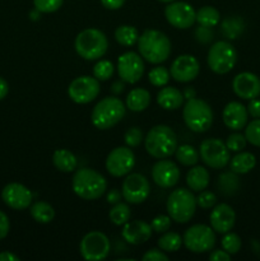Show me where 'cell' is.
Listing matches in <instances>:
<instances>
[{"mask_svg": "<svg viewBox=\"0 0 260 261\" xmlns=\"http://www.w3.org/2000/svg\"><path fill=\"white\" fill-rule=\"evenodd\" d=\"M99 81L94 76L81 75L74 79L68 88L69 98L78 105H87L94 101L99 94Z\"/></svg>", "mask_w": 260, "mask_h": 261, "instance_id": "7c38bea8", "label": "cell"}, {"mask_svg": "<svg viewBox=\"0 0 260 261\" xmlns=\"http://www.w3.org/2000/svg\"><path fill=\"white\" fill-rule=\"evenodd\" d=\"M145 150L153 158H168L177 148L176 133L167 125H155L148 132L144 139Z\"/></svg>", "mask_w": 260, "mask_h": 261, "instance_id": "3957f363", "label": "cell"}, {"mask_svg": "<svg viewBox=\"0 0 260 261\" xmlns=\"http://www.w3.org/2000/svg\"><path fill=\"white\" fill-rule=\"evenodd\" d=\"M247 116H249V112H247L246 107L236 101L227 103L222 112L224 125L235 132H239L246 126Z\"/></svg>", "mask_w": 260, "mask_h": 261, "instance_id": "603a6c76", "label": "cell"}, {"mask_svg": "<svg viewBox=\"0 0 260 261\" xmlns=\"http://www.w3.org/2000/svg\"><path fill=\"white\" fill-rule=\"evenodd\" d=\"M183 117L186 126L194 133H205L213 124V111L208 102L200 98L186 101L183 109Z\"/></svg>", "mask_w": 260, "mask_h": 261, "instance_id": "8992f818", "label": "cell"}, {"mask_svg": "<svg viewBox=\"0 0 260 261\" xmlns=\"http://www.w3.org/2000/svg\"><path fill=\"white\" fill-rule=\"evenodd\" d=\"M209 180H211V176H209L208 170L201 166H193L186 175V184L189 189L195 193L205 190L209 185Z\"/></svg>", "mask_w": 260, "mask_h": 261, "instance_id": "d4e9b609", "label": "cell"}, {"mask_svg": "<svg viewBox=\"0 0 260 261\" xmlns=\"http://www.w3.org/2000/svg\"><path fill=\"white\" fill-rule=\"evenodd\" d=\"M196 198L190 189H176L168 195L166 209L171 219L177 223H188L196 211Z\"/></svg>", "mask_w": 260, "mask_h": 261, "instance_id": "52a82bcc", "label": "cell"}, {"mask_svg": "<svg viewBox=\"0 0 260 261\" xmlns=\"http://www.w3.org/2000/svg\"><path fill=\"white\" fill-rule=\"evenodd\" d=\"M124 142L125 144L129 148H137L143 142V132L139 127L134 126L130 127L124 135Z\"/></svg>", "mask_w": 260, "mask_h": 261, "instance_id": "7bdbcfd3", "label": "cell"}, {"mask_svg": "<svg viewBox=\"0 0 260 261\" xmlns=\"http://www.w3.org/2000/svg\"><path fill=\"white\" fill-rule=\"evenodd\" d=\"M130 216H132V212H130L129 205L125 203H121V201L115 204L109 213L110 221H111L115 226H124L126 222H129Z\"/></svg>", "mask_w": 260, "mask_h": 261, "instance_id": "e575fe53", "label": "cell"}, {"mask_svg": "<svg viewBox=\"0 0 260 261\" xmlns=\"http://www.w3.org/2000/svg\"><path fill=\"white\" fill-rule=\"evenodd\" d=\"M199 154H200L201 161L208 167L214 168V170L224 168L231 160L229 149L227 148L226 143L217 138H209V139L203 140L200 148H199Z\"/></svg>", "mask_w": 260, "mask_h": 261, "instance_id": "8fae6325", "label": "cell"}, {"mask_svg": "<svg viewBox=\"0 0 260 261\" xmlns=\"http://www.w3.org/2000/svg\"><path fill=\"white\" fill-rule=\"evenodd\" d=\"M255 165H256V158L252 153L250 152H237L232 160H229V168L232 172L237 173V175H244V173L250 172L254 170Z\"/></svg>", "mask_w": 260, "mask_h": 261, "instance_id": "83f0119b", "label": "cell"}, {"mask_svg": "<svg viewBox=\"0 0 260 261\" xmlns=\"http://www.w3.org/2000/svg\"><path fill=\"white\" fill-rule=\"evenodd\" d=\"M196 22L200 25H205V27H216L221 20V14L218 10L214 7L206 5V7H201L200 9L196 12Z\"/></svg>", "mask_w": 260, "mask_h": 261, "instance_id": "d6a6232c", "label": "cell"}, {"mask_svg": "<svg viewBox=\"0 0 260 261\" xmlns=\"http://www.w3.org/2000/svg\"><path fill=\"white\" fill-rule=\"evenodd\" d=\"M209 222H211V227L214 229V232L227 233L233 228L235 223H236V213L228 204H218V205L213 206V211L209 216Z\"/></svg>", "mask_w": 260, "mask_h": 261, "instance_id": "44dd1931", "label": "cell"}, {"mask_svg": "<svg viewBox=\"0 0 260 261\" xmlns=\"http://www.w3.org/2000/svg\"><path fill=\"white\" fill-rule=\"evenodd\" d=\"M246 138L245 135L240 134V133H233V134L229 135L226 140V145L229 149V152H241L242 149H245L246 147Z\"/></svg>", "mask_w": 260, "mask_h": 261, "instance_id": "b9f144b4", "label": "cell"}, {"mask_svg": "<svg viewBox=\"0 0 260 261\" xmlns=\"http://www.w3.org/2000/svg\"><path fill=\"white\" fill-rule=\"evenodd\" d=\"M171 217L170 216H165V214H161V216H157L155 218H153L152 223V229L157 233H165L167 232L168 229L171 228Z\"/></svg>", "mask_w": 260, "mask_h": 261, "instance_id": "ee69618b", "label": "cell"}, {"mask_svg": "<svg viewBox=\"0 0 260 261\" xmlns=\"http://www.w3.org/2000/svg\"><path fill=\"white\" fill-rule=\"evenodd\" d=\"M8 92H9V86H8V82L5 81L4 78H2V76H0V101L7 97Z\"/></svg>", "mask_w": 260, "mask_h": 261, "instance_id": "11a10c76", "label": "cell"}, {"mask_svg": "<svg viewBox=\"0 0 260 261\" xmlns=\"http://www.w3.org/2000/svg\"><path fill=\"white\" fill-rule=\"evenodd\" d=\"M111 244L109 237L99 231L88 232L82 239L79 245V251L82 257L87 261L105 260L110 254Z\"/></svg>", "mask_w": 260, "mask_h": 261, "instance_id": "30bf717a", "label": "cell"}, {"mask_svg": "<svg viewBox=\"0 0 260 261\" xmlns=\"http://www.w3.org/2000/svg\"><path fill=\"white\" fill-rule=\"evenodd\" d=\"M115 40L122 46H134L139 40V32L133 25H119L115 30Z\"/></svg>", "mask_w": 260, "mask_h": 261, "instance_id": "1f68e13d", "label": "cell"}, {"mask_svg": "<svg viewBox=\"0 0 260 261\" xmlns=\"http://www.w3.org/2000/svg\"><path fill=\"white\" fill-rule=\"evenodd\" d=\"M2 198L9 208L14 211H24L32 204L33 194L22 184L12 182L3 189Z\"/></svg>", "mask_w": 260, "mask_h": 261, "instance_id": "ac0fdd59", "label": "cell"}, {"mask_svg": "<svg viewBox=\"0 0 260 261\" xmlns=\"http://www.w3.org/2000/svg\"><path fill=\"white\" fill-rule=\"evenodd\" d=\"M176 160L181 163L183 166H188V167H193L196 163L199 162V158H200V154H199L198 150L190 144H183L175 150Z\"/></svg>", "mask_w": 260, "mask_h": 261, "instance_id": "4dcf8cb0", "label": "cell"}, {"mask_svg": "<svg viewBox=\"0 0 260 261\" xmlns=\"http://www.w3.org/2000/svg\"><path fill=\"white\" fill-rule=\"evenodd\" d=\"M222 30L223 33L227 36V38H237V36L242 32L244 30V23L240 18H227L224 19L223 24H222Z\"/></svg>", "mask_w": 260, "mask_h": 261, "instance_id": "f35d334b", "label": "cell"}, {"mask_svg": "<svg viewBox=\"0 0 260 261\" xmlns=\"http://www.w3.org/2000/svg\"><path fill=\"white\" fill-rule=\"evenodd\" d=\"M196 204L201 209H212L217 204L216 194L212 191H200L199 196L196 198Z\"/></svg>", "mask_w": 260, "mask_h": 261, "instance_id": "f6af8a7d", "label": "cell"}, {"mask_svg": "<svg viewBox=\"0 0 260 261\" xmlns=\"http://www.w3.org/2000/svg\"><path fill=\"white\" fill-rule=\"evenodd\" d=\"M183 96H184V99H186V101L191 98H195L196 91L193 88V87H186V88L183 91Z\"/></svg>", "mask_w": 260, "mask_h": 261, "instance_id": "6f0895ef", "label": "cell"}, {"mask_svg": "<svg viewBox=\"0 0 260 261\" xmlns=\"http://www.w3.org/2000/svg\"><path fill=\"white\" fill-rule=\"evenodd\" d=\"M117 73L125 83H138L144 74L143 58L134 51L121 54L117 59Z\"/></svg>", "mask_w": 260, "mask_h": 261, "instance_id": "9a60e30c", "label": "cell"}, {"mask_svg": "<svg viewBox=\"0 0 260 261\" xmlns=\"http://www.w3.org/2000/svg\"><path fill=\"white\" fill-rule=\"evenodd\" d=\"M171 73L165 66H155L148 74L149 83L154 87H165L170 82Z\"/></svg>", "mask_w": 260, "mask_h": 261, "instance_id": "d590c367", "label": "cell"}, {"mask_svg": "<svg viewBox=\"0 0 260 261\" xmlns=\"http://www.w3.org/2000/svg\"><path fill=\"white\" fill-rule=\"evenodd\" d=\"M53 163L61 172H73L78 167V158L68 149H56L53 154Z\"/></svg>", "mask_w": 260, "mask_h": 261, "instance_id": "4316f807", "label": "cell"}, {"mask_svg": "<svg viewBox=\"0 0 260 261\" xmlns=\"http://www.w3.org/2000/svg\"><path fill=\"white\" fill-rule=\"evenodd\" d=\"M232 89L242 99L257 98L260 96V78L250 71L240 73L232 81Z\"/></svg>", "mask_w": 260, "mask_h": 261, "instance_id": "ffe728a7", "label": "cell"}, {"mask_svg": "<svg viewBox=\"0 0 260 261\" xmlns=\"http://www.w3.org/2000/svg\"><path fill=\"white\" fill-rule=\"evenodd\" d=\"M245 138L250 144L260 147V119L252 120L245 129Z\"/></svg>", "mask_w": 260, "mask_h": 261, "instance_id": "ab89813d", "label": "cell"}, {"mask_svg": "<svg viewBox=\"0 0 260 261\" xmlns=\"http://www.w3.org/2000/svg\"><path fill=\"white\" fill-rule=\"evenodd\" d=\"M165 17L172 27L188 30L196 22V12L189 3L171 2L165 9Z\"/></svg>", "mask_w": 260, "mask_h": 261, "instance_id": "2e32d148", "label": "cell"}, {"mask_svg": "<svg viewBox=\"0 0 260 261\" xmlns=\"http://www.w3.org/2000/svg\"><path fill=\"white\" fill-rule=\"evenodd\" d=\"M31 15H32V18H33V19H37V18H40V12H38V10L37 9H36L35 10V13H31Z\"/></svg>", "mask_w": 260, "mask_h": 261, "instance_id": "680465c9", "label": "cell"}, {"mask_svg": "<svg viewBox=\"0 0 260 261\" xmlns=\"http://www.w3.org/2000/svg\"><path fill=\"white\" fill-rule=\"evenodd\" d=\"M71 188L76 196L84 200H96L101 198L107 189L103 176L92 168H79L71 178Z\"/></svg>", "mask_w": 260, "mask_h": 261, "instance_id": "7a4b0ae2", "label": "cell"}, {"mask_svg": "<svg viewBox=\"0 0 260 261\" xmlns=\"http://www.w3.org/2000/svg\"><path fill=\"white\" fill-rule=\"evenodd\" d=\"M10 229V222L9 218H8L7 214L4 212L0 211V240L5 239L9 233Z\"/></svg>", "mask_w": 260, "mask_h": 261, "instance_id": "c3c4849f", "label": "cell"}, {"mask_svg": "<svg viewBox=\"0 0 260 261\" xmlns=\"http://www.w3.org/2000/svg\"><path fill=\"white\" fill-rule=\"evenodd\" d=\"M20 259L10 251L0 252V261H19Z\"/></svg>", "mask_w": 260, "mask_h": 261, "instance_id": "9f6ffc18", "label": "cell"}, {"mask_svg": "<svg viewBox=\"0 0 260 261\" xmlns=\"http://www.w3.org/2000/svg\"><path fill=\"white\" fill-rule=\"evenodd\" d=\"M122 198V194L120 193L117 189H112V190L109 191V194H107V203L109 204H112V205H115V204L120 203V200H121Z\"/></svg>", "mask_w": 260, "mask_h": 261, "instance_id": "f5cc1de1", "label": "cell"}, {"mask_svg": "<svg viewBox=\"0 0 260 261\" xmlns=\"http://www.w3.org/2000/svg\"><path fill=\"white\" fill-rule=\"evenodd\" d=\"M158 247H160L162 251L166 252H175L183 245V239L178 233L176 232H165L162 236L158 239Z\"/></svg>", "mask_w": 260, "mask_h": 261, "instance_id": "836d02e7", "label": "cell"}, {"mask_svg": "<svg viewBox=\"0 0 260 261\" xmlns=\"http://www.w3.org/2000/svg\"><path fill=\"white\" fill-rule=\"evenodd\" d=\"M74 48L84 60H98L107 53L109 41L102 31L97 28H87L78 33Z\"/></svg>", "mask_w": 260, "mask_h": 261, "instance_id": "5b68a950", "label": "cell"}, {"mask_svg": "<svg viewBox=\"0 0 260 261\" xmlns=\"http://www.w3.org/2000/svg\"><path fill=\"white\" fill-rule=\"evenodd\" d=\"M213 30H212V27H205V25H200L199 24V27L195 30V38L198 42L200 43H209L212 40H213Z\"/></svg>", "mask_w": 260, "mask_h": 261, "instance_id": "bcb514c9", "label": "cell"}, {"mask_svg": "<svg viewBox=\"0 0 260 261\" xmlns=\"http://www.w3.org/2000/svg\"><path fill=\"white\" fill-rule=\"evenodd\" d=\"M152 178L160 188L171 189L180 180V170L175 162L162 158L153 166Z\"/></svg>", "mask_w": 260, "mask_h": 261, "instance_id": "d6986e66", "label": "cell"}, {"mask_svg": "<svg viewBox=\"0 0 260 261\" xmlns=\"http://www.w3.org/2000/svg\"><path fill=\"white\" fill-rule=\"evenodd\" d=\"M229 259H231V255L224 251V250H214L209 255V260L211 261H229Z\"/></svg>", "mask_w": 260, "mask_h": 261, "instance_id": "f907efd6", "label": "cell"}, {"mask_svg": "<svg viewBox=\"0 0 260 261\" xmlns=\"http://www.w3.org/2000/svg\"><path fill=\"white\" fill-rule=\"evenodd\" d=\"M246 109L250 116H252L254 119H260V99L257 98L250 99Z\"/></svg>", "mask_w": 260, "mask_h": 261, "instance_id": "681fc988", "label": "cell"}, {"mask_svg": "<svg viewBox=\"0 0 260 261\" xmlns=\"http://www.w3.org/2000/svg\"><path fill=\"white\" fill-rule=\"evenodd\" d=\"M125 103L130 111L142 112L150 105V93L144 88H134L126 96Z\"/></svg>", "mask_w": 260, "mask_h": 261, "instance_id": "484cf974", "label": "cell"}, {"mask_svg": "<svg viewBox=\"0 0 260 261\" xmlns=\"http://www.w3.org/2000/svg\"><path fill=\"white\" fill-rule=\"evenodd\" d=\"M200 64L193 55H180L171 64V76L180 83H189L199 75Z\"/></svg>", "mask_w": 260, "mask_h": 261, "instance_id": "e0dca14e", "label": "cell"}, {"mask_svg": "<svg viewBox=\"0 0 260 261\" xmlns=\"http://www.w3.org/2000/svg\"><path fill=\"white\" fill-rule=\"evenodd\" d=\"M31 216L38 223H50L55 218V211L53 206L46 201H36L31 205Z\"/></svg>", "mask_w": 260, "mask_h": 261, "instance_id": "f546056e", "label": "cell"}, {"mask_svg": "<svg viewBox=\"0 0 260 261\" xmlns=\"http://www.w3.org/2000/svg\"><path fill=\"white\" fill-rule=\"evenodd\" d=\"M124 89H125V82L122 81L121 78L117 79V81H115L111 86V91L114 94L122 93V92H124Z\"/></svg>", "mask_w": 260, "mask_h": 261, "instance_id": "db71d44e", "label": "cell"}, {"mask_svg": "<svg viewBox=\"0 0 260 261\" xmlns=\"http://www.w3.org/2000/svg\"><path fill=\"white\" fill-rule=\"evenodd\" d=\"M152 226L144 221H132L126 222L122 227L121 236L127 244L130 245H142L147 242L152 237Z\"/></svg>", "mask_w": 260, "mask_h": 261, "instance_id": "7402d4cb", "label": "cell"}, {"mask_svg": "<svg viewBox=\"0 0 260 261\" xmlns=\"http://www.w3.org/2000/svg\"><path fill=\"white\" fill-rule=\"evenodd\" d=\"M242 242L239 234L233 233V232H227L224 233L223 239H222V249L229 255H235L241 250Z\"/></svg>", "mask_w": 260, "mask_h": 261, "instance_id": "74e56055", "label": "cell"}, {"mask_svg": "<svg viewBox=\"0 0 260 261\" xmlns=\"http://www.w3.org/2000/svg\"><path fill=\"white\" fill-rule=\"evenodd\" d=\"M183 244L189 251L195 254L211 251L216 245L214 229L206 224H194L184 233Z\"/></svg>", "mask_w": 260, "mask_h": 261, "instance_id": "9c48e42d", "label": "cell"}, {"mask_svg": "<svg viewBox=\"0 0 260 261\" xmlns=\"http://www.w3.org/2000/svg\"><path fill=\"white\" fill-rule=\"evenodd\" d=\"M64 0H33L35 9L40 13H54L63 5Z\"/></svg>", "mask_w": 260, "mask_h": 261, "instance_id": "60d3db41", "label": "cell"}, {"mask_svg": "<svg viewBox=\"0 0 260 261\" xmlns=\"http://www.w3.org/2000/svg\"><path fill=\"white\" fill-rule=\"evenodd\" d=\"M115 66L110 60H99L93 68V76L99 82L109 81L114 75Z\"/></svg>", "mask_w": 260, "mask_h": 261, "instance_id": "8d00e7d4", "label": "cell"}, {"mask_svg": "<svg viewBox=\"0 0 260 261\" xmlns=\"http://www.w3.org/2000/svg\"><path fill=\"white\" fill-rule=\"evenodd\" d=\"M157 103L168 111L178 110L184 105V96L180 89L165 86L157 94Z\"/></svg>", "mask_w": 260, "mask_h": 261, "instance_id": "cb8c5ba5", "label": "cell"}, {"mask_svg": "<svg viewBox=\"0 0 260 261\" xmlns=\"http://www.w3.org/2000/svg\"><path fill=\"white\" fill-rule=\"evenodd\" d=\"M208 66L216 74H227L237 63V53L233 46L227 41L213 43L208 51Z\"/></svg>", "mask_w": 260, "mask_h": 261, "instance_id": "ba28073f", "label": "cell"}, {"mask_svg": "<svg viewBox=\"0 0 260 261\" xmlns=\"http://www.w3.org/2000/svg\"><path fill=\"white\" fill-rule=\"evenodd\" d=\"M138 50L140 56L150 64H161L171 55V41L163 32L147 30L139 36Z\"/></svg>", "mask_w": 260, "mask_h": 261, "instance_id": "6da1fadb", "label": "cell"}, {"mask_svg": "<svg viewBox=\"0 0 260 261\" xmlns=\"http://www.w3.org/2000/svg\"><path fill=\"white\" fill-rule=\"evenodd\" d=\"M101 4L103 5L106 9L116 10L120 9V8L125 4V0H101Z\"/></svg>", "mask_w": 260, "mask_h": 261, "instance_id": "816d5d0a", "label": "cell"}, {"mask_svg": "<svg viewBox=\"0 0 260 261\" xmlns=\"http://www.w3.org/2000/svg\"><path fill=\"white\" fill-rule=\"evenodd\" d=\"M124 102L117 97H105L92 110V124L99 130H107L119 124L125 116Z\"/></svg>", "mask_w": 260, "mask_h": 261, "instance_id": "277c9868", "label": "cell"}, {"mask_svg": "<svg viewBox=\"0 0 260 261\" xmlns=\"http://www.w3.org/2000/svg\"><path fill=\"white\" fill-rule=\"evenodd\" d=\"M158 2H162V3H171V2H175V0H158Z\"/></svg>", "mask_w": 260, "mask_h": 261, "instance_id": "91938a15", "label": "cell"}, {"mask_svg": "<svg viewBox=\"0 0 260 261\" xmlns=\"http://www.w3.org/2000/svg\"><path fill=\"white\" fill-rule=\"evenodd\" d=\"M217 188H218L219 193L223 194L224 196L235 195L240 189V180L237 177V173L231 171V172H223L222 175H219Z\"/></svg>", "mask_w": 260, "mask_h": 261, "instance_id": "f1b7e54d", "label": "cell"}, {"mask_svg": "<svg viewBox=\"0 0 260 261\" xmlns=\"http://www.w3.org/2000/svg\"><path fill=\"white\" fill-rule=\"evenodd\" d=\"M135 166V155L129 147H117L106 158V170L114 177L129 175Z\"/></svg>", "mask_w": 260, "mask_h": 261, "instance_id": "5bb4252c", "label": "cell"}, {"mask_svg": "<svg viewBox=\"0 0 260 261\" xmlns=\"http://www.w3.org/2000/svg\"><path fill=\"white\" fill-rule=\"evenodd\" d=\"M143 261H167L168 256L162 251V250L158 249H150L143 255L142 257Z\"/></svg>", "mask_w": 260, "mask_h": 261, "instance_id": "7dc6e473", "label": "cell"}, {"mask_svg": "<svg viewBox=\"0 0 260 261\" xmlns=\"http://www.w3.org/2000/svg\"><path fill=\"white\" fill-rule=\"evenodd\" d=\"M122 198L129 204H142L150 194L149 181L140 173H129L121 188Z\"/></svg>", "mask_w": 260, "mask_h": 261, "instance_id": "4fadbf2b", "label": "cell"}]
</instances>
